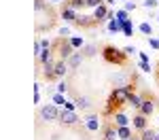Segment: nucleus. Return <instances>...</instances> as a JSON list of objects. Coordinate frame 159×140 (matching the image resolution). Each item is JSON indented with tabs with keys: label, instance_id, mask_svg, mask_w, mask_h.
I'll list each match as a JSON object with an SVG mask.
<instances>
[{
	"label": "nucleus",
	"instance_id": "1",
	"mask_svg": "<svg viewBox=\"0 0 159 140\" xmlns=\"http://www.w3.org/2000/svg\"><path fill=\"white\" fill-rule=\"evenodd\" d=\"M129 93H132V85H125V87H115L112 96H110V104H125L129 100Z\"/></svg>",
	"mask_w": 159,
	"mask_h": 140
},
{
	"label": "nucleus",
	"instance_id": "2",
	"mask_svg": "<svg viewBox=\"0 0 159 140\" xmlns=\"http://www.w3.org/2000/svg\"><path fill=\"white\" fill-rule=\"evenodd\" d=\"M104 60L110 64H123L125 62V53H121L119 49H115V47H106L104 49Z\"/></svg>",
	"mask_w": 159,
	"mask_h": 140
},
{
	"label": "nucleus",
	"instance_id": "3",
	"mask_svg": "<svg viewBox=\"0 0 159 140\" xmlns=\"http://www.w3.org/2000/svg\"><path fill=\"white\" fill-rule=\"evenodd\" d=\"M60 115L61 113L53 106V104H47V106H43V108H40V117H43L45 121H57V119H60Z\"/></svg>",
	"mask_w": 159,
	"mask_h": 140
},
{
	"label": "nucleus",
	"instance_id": "4",
	"mask_svg": "<svg viewBox=\"0 0 159 140\" xmlns=\"http://www.w3.org/2000/svg\"><path fill=\"white\" fill-rule=\"evenodd\" d=\"M60 119H61V123H66V125H72V123H76V121H79V117H76L72 111H61Z\"/></svg>",
	"mask_w": 159,
	"mask_h": 140
},
{
	"label": "nucleus",
	"instance_id": "5",
	"mask_svg": "<svg viewBox=\"0 0 159 140\" xmlns=\"http://www.w3.org/2000/svg\"><path fill=\"white\" fill-rule=\"evenodd\" d=\"M153 108H155V104H153L151 100H142V104H140V115L148 117V115L153 113Z\"/></svg>",
	"mask_w": 159,
	"mask_h": 140
},
{
	"label": "nucleus",
	"instance_id": "6",
	"mask_svg": "<svg viewBox=\"0 0 159 140\" xmlns=\"http://www.w3.org/2000/svg\"><path fill=\"white\" fill-rule=\"evenodd\" d=\"M60 55H61V60H68V57L72 55V45H70V43H61Z\"/></svg>",
	"mask_w": 159,
	"mask_h": 140
},
{
	"label": "nucleus",
	"instance_id": "7",
	"mask_svg": "<svg viewBox=\"0 0 159 140\" xmlns=\"http://www.w3.org/2000/svg\"><path fill=\"white\" fill-rule=\"evenodd\" d=\"M45 76H47V79H53V76H55V62H53V60L45 62Z\"/></svg>",
	"mask_w": 159,
	"mask_h": 140
},
{
	"label": "nucleus",
	"instance_id": "8",
	"mask_svg": "<svg viewBox=\"0 0 159 140\" xmlns=\"http://www.w3.org/2000/svg\"><path fill=\"white\" fill-rule=\"evenodd\" d=\"M132 121H134V127H138V129H147V117H144V115H138V117H134Z\"/></svg>",
	"mask_w": 159,
	"mask_h": 140
},
{
	"label": "nucleus",
	"instance_id": "9",
	"mask_svg": "<svg viewBox=\"0 0 159 140\" xmlns=\"http://www.w3.org/2000/svg\"><path fill=\"white\" fill-rule=\"evenodd\" d=\"M81 62H83V55H81V53H72V55L68 57V66H70V68H76Z\"/></svg>",
	"mask_w": 159,
	"mask_h": 140
},
{
	"label": "nucleus",
	"instance_id": "10",
	"mask_svg": "<svg viewBox=\"0 0 159 140\" xmlns=\"http://www.w3.org/2000/svg\"><path fill=\"white\" fill-rule=\"evenodd\" d=\"M66 72H68V64L64 62V60L55 64V76H64Z\"/></svg>",
	"mask_w": 159,
	"mask_h": 140
},
{
	"label": "nucleus",
	"instance_id": "11",
	"mask_svg": "<svg viewBox=\"0 0 159 140\" xmlns=\"http://www.w3.org/2000/svg\"><path fill=\"white\" fill-rule=\"evenodd\" d=\"M104 17H112V13H108L106 11V7H104V4H100L98 9H96V19H104Z\"/></svg>",
	"mask_w": 159,
	"mask_h": 140
},
{
	"label": "nucleus",
	"instance_id": "12",
	"mask_svg": "<svg viewBox=\"0 0 159 140\" xmlns=\"http://www.w3.org/2000/svg\"><path fill=\"white\" fill-rule=\"evenodd\" d=\"M100 127V119L96 117V115H91L89 119H87V129H91V132H96Z\"/></svg>",
	"mask_w": 159,
	"mask_h": 140
},
{
	"label": "nucleus",
	"instance_id": "13",
	"mask_svg": "<svg viewBox=\"0 0 159 140\" xmlns=\"http://www.w3.org/2000/svg\"><path fill=\"white\" fill-rule=\"evenodd\" d=\"M112 81H115V87H125L127 85V76L125 75H117Z\"/></svg>",
	"mask_w": 159,
	"mask_h": 140
},
{
	"label": "nucleus",
	"instance_id": "14",
	"mask_svg": "<svg viewBox=\"0 0 159 140\" xmlns=\"http://www.w3.org/2000/svg\"><path fill=\"white\" fill-rule=\"evenodd\" d=\"M64 19H66V21H76L74 9H66V11H64Z\"/></svg>",
	"mask_w": 159,
	"mask_h": 140
},
{
	"label": "nucleus",
	"instance_id": "15",
	"mask_svg": "<svg viewBox=\"0 0 159 140\" xmlns=\"http://www.w3.org/2000/svg\"><path fill=\"white\" fill-rule=\"evenodd\" d=\"M127 102H129L132 106H136V108H140V104H142V100H140L136 93H129V100H127Z\"/></svg>",
	"mask_w": 159,
	"mask_h": 140
},
{
	"label": "nucleus",
	"instance_id": "16",
	"mask_svg": "<svg viewBox=\"0 0 159 140\" xmlns=\"http://www.w3.org/2000/svg\"><path fill=\"white\" fill-rule=\"evenodd\" d=\"M115 121H117V125L119 127H123V125H127V117H125V115H115Z\"/></svg>",
	"mask_w": 159,
	"mask_h": 140
},
{
	"label": "nucleus",
	"instance_id": "17",
	"mask_svg": "<svg viewBox=\"0 0 159 140\" xmlns=\"http://www.w3.org/2000/svg\"><path fill=\"white\" fill-rule=\"evenodd\" d=\"M155 132L153 129H142V140H155Z\"/></svg>",
	"mask_w": 159,
	"mask_h": 140
},
{
	"label": "nucleus",
	"instance_id": "18",
	"mask_svg": "<svg viewBox=\"0 0 159 140\" xmlns=\"http://www.w3.org/2000/svg\"><path fill=\"white\" fill-rule=\"evenodd\" d=\"M117 134H119L121 138H125V140H129V136H132V132H129V129H127L125 125H123V127H119V132H117Z\"/></svg>",
	"mask_w": 159,
	"mask_h": 140
},
{
	"label": "nucleus",
	"instance_id": "19",
	"mask_svg": "<svg viewBox=\"0 0 159 140\" xmlns=\"http://www.w3.org/2000/svg\"><path fill=\"white\" fill-rule=\"evenodd\" d=\"M76 104H79L81 108H89V106H91V102H89V98H81V96H79V100H76Z\"/></svg>",
	"mask_w": 159,
	"mask_h": 140
},
{
	"label": "nucleus",
	"instance_id": "20",
	"mask_svg": "<svg viewBox=\"0 0 159 140\" xmlns=\"http://www.w3.org/2000/svg\"><path fill=\"white\" fill-rule=\"evenodd\" d=\"M117 136H119V134H117L112 127H108V129H106V136H104V140H117Z\"/></svg>",
	"mask_w": 159,
	"mask_h": 140
},
{
	"label": "nucleus",
	"instance_id": "21",
	"mask_svg": "<svg viewBox=\"0 0 159 140\" xmlns=\"http://www.w3.org/2000/svg\"><path fill=\"white\" fill-rule=\"evenodd\" d=\"M79 7H87V0H70V9H79Z\"/></svg>",
	"mask_w": 159,
	"mask_h": 140
},
{
	"label": "nucleus",
	"instance_id": "22",
	"mask_svg": "<svg viewBox=\"0 0 159 140\" xmlns=\"http://www.w3.org/2000/svg\"><path fill=\"white\" fill-rule=\"evenodd\" d=\"M74 24H79V25H89V24H91V17H83V15H81V17H76V21H74Z\"/></svg>",
	"mask_w": 159,
	"mask_h": 140
},
{
	"label": "nucleus",
	"instance_id": "23",
	"mask_svg": "<svg viewBox=\"0 0 159 140\" xmlns=\"http://www.w3.org/2000/svg\"><path fill=\"white\" fill-rule=\"evenodd\" d=\"M123 32H125L127 36H132V32H134V25L129 24V21H123Z\"/></svg>",
	"mask_w": 159,
	"mask_h": 140
},
{
	"label": "nucleus",
	"instance_id": "24",
	"mask_svg": "<svg viewBox=\"0 0 159 140\" xmlns=\"http://www.w3.org/2000/svg\"><path fill=\"white\" fill-rule=\"evenodd\" d=\"M140 32H144V34H151V32H153V28H151L148 24H140Z\"/></svg>",
	"mask_w": 159,
	"mask_h": 140
},
{
	"label": "nucleus",
	"instance_id": "25",
	"mask_svg": "<svg viewBox=\"0 0 159 140\" xmlns=\"http://www.w3.org/2000/svg\"><path fill=\"white\" fill-rule=\"evenodd\" d=\"M85 55H89V57H91V55H96V47H93V45L85 47Z\"/></svg>",
	"mask_w": 159,
	"mask_h": 140
},
{
	"label": "nucleus",
	"instance_id": "26",
	"mask_svg": "<svg viewBox=\"0 0 159 140\" xmlns=\"http://www.w3.org/2000/svg\"><path fill=\"white\" fill-rule=\"evenodd\" d=\"M100 4H102V0H87V7H93V9H98Z\"/></svg>",
	"mask_w": 159,
	"mask_h": 140
},
{
	"label": "nucleus",
	"instance_id": "27",
	"mask_svg": "<svg viewBox=\"0 0 159 140\" xmlns=\"http://www.w3.org/2000/svg\"><path fill=\"white\" fill-rule=\"evenodd\" d=\"M117 17H119L121 24H123V21H127V13H125V11H119V13H117Z\"/></svg>",
	"mask_w": 159,
	"mask_h": 140
},
{
	"label": "nucleus",
	"instance_id": "28",
	"mask_svg": "<svg viewBox=\"0 0 159 140\" xmlns=\"http://www.w3.org/2000/svg\"><path fill=\"white\" fill-rule=\"evenodd\" d=\"M53 100H55V104H66V100L61 98V93H55V96H53Z\"/></svg>",
	"mask_w": 159,
	"mask_h": 140
},
{
	"label": "nucleus",
	"instance_id": "29",
	"mask_svg": "<svg viewBox=\"0 0 159 140\" xmlns=\"http://www.w3.org/2000/svg\"><path fill=\"white\" fill-rule=\"evenodd\" d=\"M70 45H72V47H81V45H83V38H72Z\"/></svg>",
	"mask_w": 159,
	"mask_h": 140
},
{
	"label": "nucleus",
	"instance_id": "30",
	"mask_svg": "<svg viewBox=\"0 0 159 140\" xmlns=\"http://www.w3.org/2000/svg\"><path fill=\"white\" fill-rule=\"evenodd\" d=\"M144 7H147V9H155V7H157V0H147Z\"/></svg>",
	"mask_w": 159,
	"mask_h": 140
},
{
	"label": "nucleus",
	"instance_id": "31",
	"mask_svg": "<svg viewBox=\"0 0 159 140\" xmlns=\"http://www.w3.org/2000/svg\"><path fill=\"white\" fill-rule=\"evenodd\" d=\"M66 89H68V85H66V81H61L60 85H57V91H60V93H64Z\"/></svg>",
	"mask_w": 159,
	"mask_h": 140
},
{
	"label": "nucleus",
	"instance_id": "32",
	"mask_svg": "<svg viewBox=\"0 0 159 140\" xmlns=\"http://www.w3.org/2000/svg\"><path fill=\"white\" fill-rule=\"evenodd\" d=\"M134 9H136L134 2H127V4H125V11H134Z\"/></svg>",
	"mask_w": 159,
	"mask_h": 140
},
{
	"label": "nucleus",
	"instance_id": "33",
	"mask_svg": "<svg viewBox=\"0 0 159 140\" xmlns=\"http://www.w3.org/2000/svg\"><path fill=\"white\" fill-rule=\"evenodd\" d=\"M45 9V4H43V0H36V11H43Z\"/></svg>",
	"mask_w": 159,
	"mask_h": 140
},
{
	"label": "nucleus",
	"instance_id": "34",
	"mask_svg": "<svg viewBox=\"0 0 159 140\" xmlns=\"http://www.w3.org/2000/svg\"><path fill=\"white\" fill-rule=\"evenodd\" d=\"M142 70H144V72H148V70H151V66H148L147 62H142Z\"/></svg>",
	"mask_w": 159,
	"mask_h": 140
},
{
	"label": "nucleus",
	"instance_id": "35",
	"mask_svg": "<svg viewBox=\"0 0 159 140\" xmlns=\"http://www.w3.org/2000/svg\"><path fill=\"white\" fill-rule=\"evenodd\" d=\"M155 140H159V134H157V136H155Z\"/></svg>",
	"mask_w": 159,
	"mask_h": 140
},
{
	"label": "nucleus",
	"instance_id": "36",
	"mask_svg": "<svg viewBox=\"0 0 159 140\" xmlns=\"http://www.w3.org/2000/svg\"><path fill=\"white\" fill-rule=\"evenodd\" d=\"M129 140H138V138H129Z\"/></svg>",
	"mask_w": 159,
	"mask_h": 140
}]
</instances>
